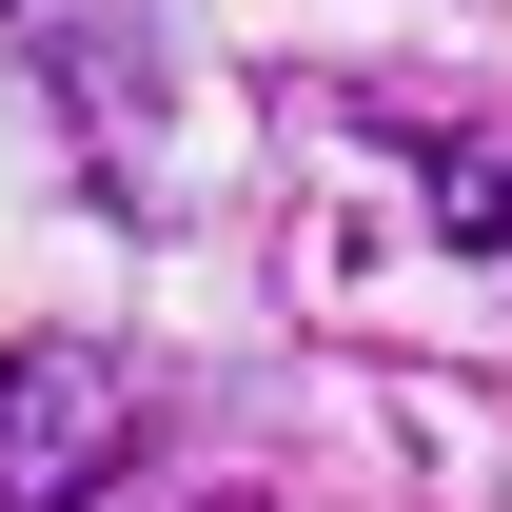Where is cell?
Masks as SVG:
<instances>
[{
    "label": "cell",
    "instance_id": "cell-1",
    "mask_svg": "<svg viewBox=\"0 0 512 512\" xmlns=\"http://www.w3.org/2000/svg\"><path fill=\"white\" fill-rule=\"evenodd\" d=\"M119 453H138V375L119 355H79V335L0 355V512H79Z\"/></svg>",
    "mask_w": 512,
    "mask_h": 512
},
{
    "label": "cell",
    "instance_id": "cell-2",
    "mask_svg": "<svg viewBox=\"0 0 512 512\" xmlns=\"http://www.w3.org/2000/svg\"><path fill=\"white\" fill-rule=\"evenodd\" d=\"M434 197H453V237H512V138H453Z\"/></svg>",
    "mask_w": 512,
    "mask_h": 512
}]
</instances>
